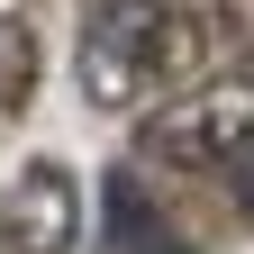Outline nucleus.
Here are the masks:
<instances>
[{
	"instance_id": "nucleus-2",
	"label": "nucleus",
	"mask_w": 254,
	"mask_h": 254,
	"mask_svg": "<svg viewBox=\"0 0 254 254\" xmlns=\"http://www.w3.org/2000/svg\"><path fill=\"white\" fill-rule=\"evenodd\" d=\"M245 145H254V73H218V82L182 91L173 109L145 118V154H164V164H218L227 173Z\"/></svg>"
},
{
	"instance_id": "nucleus-6",
	"label": "nucleus",
	"mask_w": 254,
	"mask_h": 254,
	"mask_svg": "<svg viewBox=\"0 0 254 254\" xmlns=\"http://www.w3.org/2000/svg\"><path fill=\"white\" fill-rule=\"evenodd\" d=\"M227 200H236V209L254 218V145H245V154H236V164H227Z\"/></svg>"
},
{
	"instance_id": "nucleus-5",
	"label": "nucleus",
	"mask_w": 254,
	"mask_h": 254,
	"mask_svg": "<svg viewBox=\"0 0 254 254\" xmlns=\"http://www.w3.org/2000/svg\"><path fill=\"white\" fill-rule=\"evenodd\" d=\"M27 91H37V37L27 18H0V109H18Z\"/></svg>"
},
{
	"instance_id": "nucleus-4",
	"label": "nucleus",
	"mask_w": 254,
	"mask_h": 254,
	"mask_svg": "<svg viewBox=\"0 0 254 254\" xmlns=\"http://www.w3.org/2000/svg\"><path fill=\"white\" fill-rule=\"evenodd\" d=\"M109 245H118V254H190V245L164 227V209H154L127 173L109 182Z\"/></svg>"
},
{
	"instance_id": "nucleus-1",
	"label": "nucleus",
	"mask_w": 254,
	"mask_h": 254,
	"mask_svg": "<svg viewBox=\"0 0 254 254\" xmlns=\"http://www.w3.org/2000/svg\"><path fill=\"white\" fill-rule=\"evenodd\" d=\"M173 64H182V18L164 0H100V9H91V37H82L91 109H136Z\"/></svg>"
},
{
	"instance_id": "nucleus-3",
	"label": "nucleus",
	"mask_w": 254,
	"mask_h": 254,
	"mask_svg": "<svg viewBox=\"0 0 254 254\" xmlns=\"http://www.w3.org/2000/svg\"><path fill=\"white\" fill-rule=\"evenodd\" d=\"M73 227H82V200H73V173L64 164H27L0 200V245L9 254H73Z\"/></svg>"
}]
</instances>
